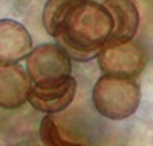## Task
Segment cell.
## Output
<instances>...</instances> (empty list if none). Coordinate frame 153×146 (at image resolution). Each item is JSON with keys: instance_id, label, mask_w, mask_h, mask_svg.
Instances as JSON below:
<instances>
[{"instance_id": "5b68a950", "label": "cell", "mask_w": 153, "mask_h": 146, "mask_svg": "<svg viewBox=\"0 0 153 146\" xmlns=\"http://www.w3.org/2000/svg\"><path fill=\"white\" fill-rule=\"evenodd\" d=\"M31 80L17 63H0V108L17 109L28 102Z\"/></svg>"}, {"instance_id": "9c48e42d", "label": "cell", "mask_w": 153, "mask_h": 146, "mask_svg": "<svg viewBox=\"0 0 153 146\" xmlns=\"http://www.w3.org/2000/svg\"><path fill=\"white\" fill-rule=\"evenodd\" d=\"M40 138L43 144L48 146H68V144H75L71 140H66L60 134V131L55 125V120L52 114H48L43 117L40 123Z\"/></svg>"}, {"instance_id": "8992f818", "label": "cell", "mask_w": 153, "mask_h": 146, "mask_svg": "<svg viewBox=\"0 0 153 146\" xmlns=\"http://www.w3.org/2000/svg\"><path fill=\"white\" fill-rule=\"evenodd\" d=\"M76 92V82L75 78L68 77L63 83L57 86L40 88L31 85L28 92V102L37 111L45 114H58L65 111L74 102Z\"/></svg>"}, {"instance_id": "277c9868", "label": "cell", "mask_w": 153, "mask_h": 146, "mask_svg": "<svg viewBox=\"0 0 153 146\" xmlns=\"http://www.w3.org/2000/svg\"><path fill=\"white\" fill-rule=\"evenodd\" d=\"M98 63L103 72L138 77L147 65V56L141 45L133 40L107 43L100 51Z\"/></svg>"}, {"instance_id": "7a4b0ae2", "label": "cell", "mask_w": 153, "mask_h": 146, "mask_svg": "<svg viewBox=\"0 0 153 146\" xmlns=\"http://www.w3.org/2000/svg\"><path fill=\"white\" fill-rule=\"evenodd\" d=\"M92 100L103 117L124 120L136 112L141 103V89L135 77L104 72L94 86Z\"/></svg>"}, {"instance_id": "ba28073f", "label": "cell", "mask_w": 153, "mask_h": 146, "mask_svg": "<svg viewBox=\"0 0 153 146\" xmlns=\"http://www.w3.org/2000/svg\"><path fill=\"white\" fill-rule=\"evenodd\" d=\"M103 5L113 20V29L107 43L133 40L139 28V12L135 3L132 0H104Z\"/></svg>"}, {"instance_id": "3957f363", "label": "cell", "mask_w": 153, "mask_h": 146, "mask_svg": "<svg viewBox=\"0 0 153 146\" xmlns=\"http://www.w3.org/2000/svg\"><path fill=\"white\" fill-rule=\"evenodd\" d=\"M26 72L34 86H57L71 77V57L58 43L38 45L26 56Z\"/></svg>"}, {"instance_id": "52a82bcc", "label": "cell", "mask_w": 153, "mask_h": 146, "mask_svg": "<svg viewBox=\"0 0 153 146\" xmlns=\"http://www.w3.org/2000/svg\"><path fill=\"white\" fill-rule=\"evenodd\" d=\"M31 49V34L22 23L12 19L0 20V63H19Z\"/></svg>"}, {"instance_id": "6da1fadb", "label": "cell", "mask_w": 153, "mask_h": 146, "mask_svg": "<svg viewBox=\"0 0 153 146\" xmlns=\"http://www.w3.org/2000/svg\"><path fill=\"white\" fill-rule=\"evenodd\" d=\"M43 26L71 59L89 62L109 42L113 20L104 5L94 0H48Z\"/></svg>"}]
</instances>
